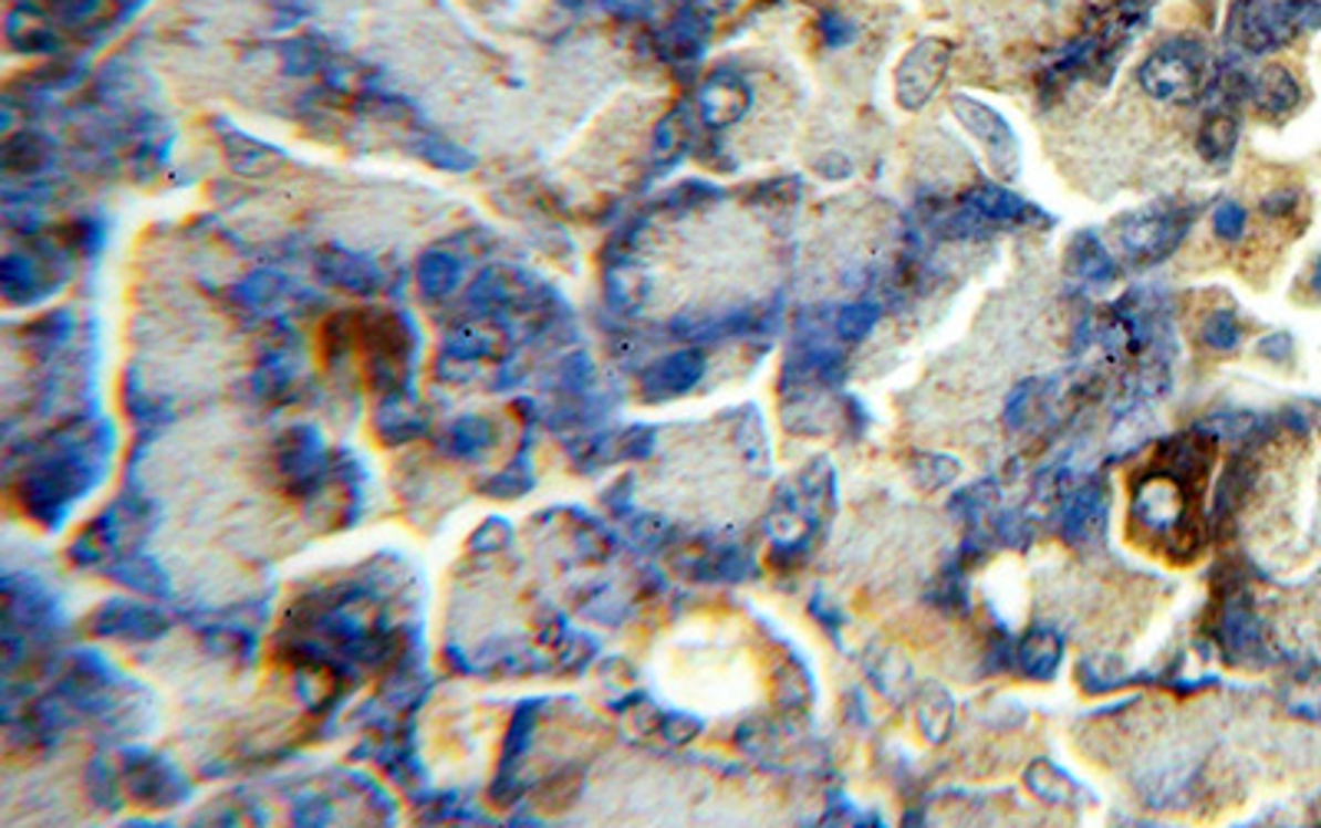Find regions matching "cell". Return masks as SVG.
Instances as JSON below:
<instances>
[{"mask_svg":"<svg viewBox=\"0 0 1321 828\" xmlns=\"http://www.w3.org/2000/svg\"><path fill=\"white\" fill-rule=\"evenodd\" d=\"M1206 53L1193 36H1173L1140 63V86L1159 103H1189L1203 83Z\"/></svg>","mask_w":1321,"mask_h":828,"instance_id":"obj_1","label":"cell"},{"mask_svg":"<svg viewBox=\"0 0 1321 828\" xmlns=\"http://www.w3.org/2000/svg\"><path fill=\"white\" fill-rule=\"evenodd\" d=\"M1130 512L1143 532H1150L1156 538H1169V535H1179L1189 522V492L1166 469L1143 472L1133 485Z\"/></svg>","mask_w":1321,"mask_h":828,"instance_id":"obj_2","label":"cell"},{"mask_svg":"<svg viewBox=\"0 0 1321 828\" xmlns=\"http://www.w3.org/2000/svg\"><path fill=\"white\" fill-rule=\"evenodd\" d=\"M951 63V43L942 36L918 40L895 70V99L902 109H922L942 86Z\"/></svg>","mask_w":1321,"mask_h":828,"instance_id":"obj_3","label":"cell"},{"mask_svg":"<svg viewBox=\"0 0 1321 828\" xmlns=\"http://www.w3.org/2000/svg\"><path fill=\"white\" fill-rule=\"evenodd\" d=\"M951 113L981 143V149L988 153V163H991L995 172L1011 176L1018 169V139H1015L1008 119L995 106H988L981 99H971V96H955Z\"/></svg>","mask_w":1321,"mask_h":828,"instance_id":"obj_4","label":"cell"},{"mask_svg":"<svg viewBox=\"0 0 1321 828\" xmlns=\"http://www.w3.org/2000/svg\"><path fill=\"white\" fill-rule=\"evenodd\" d=\"M1189 221L1179 218L1176 211H1136L1126 214L1120 221V241L1126 248V254L1140 264H1153L1163 261L1166 254H1173V248L1183 241Z\"/></svg>","mask_w":1321,"mask_h":828,"instance_id":"obj_5","label":"cell"},{"mask_svg":"<svg viewBox=\"0 0 1321 828\" xmlns=\"http://www.w3.org/2000/svg\"><path fill=\"white\" fill-rule=\"evenodd\" d=\"M1249 99L1262 116L1282 119L1302 103V86L1292 70H1286L1282 63H1272L1249 83Z\"/></svg>","mask_w":1321,"mask_h":828,"instance_id":"obj_6","label":"cell"},{"mask_svg":"<svg viewBox=\"0 0 1321 828\" xmlns=\"http://www.w3.org/2000/svg\"><path fill=\"white\" fill-rule=\"evenodd\" d=\"M1028 211H1031V206L1024 199H1018L1011 189H1001V186H991V182L975 186L965 196V218L975 221V224H981V221L985 224H1008V221L1028 218Z\"/></svg>","mask_w":1321,"mask_h":828,"instance_id":"obj_7","label":"cell"},{"mask_svg":"<svg viewBox=\"0 0 1321 828\" xmlns=\"http://www.w3.org/2000/svg\"><path fill=\"white\" fill-rule=\"evenodd\" d=\"M1106 522V495L1103 489H1084L1078 492L1068 509H1064V535L1071 542H1088L1098 532H1103Z\"/></svg>","mask_w":1321,"mask_h":828,"instance_id":"obj_8","label":"cell"},{"mask_svg":"<svg viewBox=\"0 0 1321 828\" xmlns=\"http://www.w3.org/2000/svg\"><path fill=\"white\" fill-rule=\"evenodd\" d=\"M1064 657V643L1054 630H1031L1018 650L1021 670L1034 680H1051L1061 667Z\"/></svg>","mask_w":1321,"mask_h":828,"instance_id":"obj_9","label":"cell"},{"mask_svg":"<svg viewBox=\"0 0 1321 828\" xmlns=\"http://www.w3.org/2000/svg\"><path fill=\"white\" fill-rule=\"evenodd\" d=\"M700 370H704V360L697 354H674L648 377V394L677 397V394H684V390H690L697 384Z\"/></svg>","mask_w":1321,"mask_h":828,"instance_id":"obj_10","label":"cell"},{"mask_svg":"<svg viewBox=\"0 0 1321 828\" xmlns=\"http://www.w3.org/2000/svg\"><path fill=\"white\" fill-rule=\"evenodd\" d=\"M1068 268H1071L1078 277L1091 281V284H1101V281H1113V277H1116V264H1113V258L1106 254V248L1098 241V234H1078V241H1074L1071 251H1068Z\"/></svg>","mask_w":1321,"mask_h":828,"instance_id":"obj_11","label":"cell"},{"mask_svg":"<svg viewBox=\"0 0 1321 828\" xmlns=\"http://www.w3.org/2000/svg\"><path fill=\"white\" fill-rule=\"evenodd\" d=\"M1236 143H1239V123L1229 116V113H1216V116H1209L1203 126H1199V136H1196V149H1199V156L1206 159V163H1229V156L1236 153Z\"/></svg>","mask_w":1321,"mask_h":828,"instance_id":"obj_12","label":"cell"},{"mask_svg":"<svg viewBox=\"0 0 1321 828\" xmlns=\"http://www.w3.org/2000/svg\"><path fill=\"white\" fill-rule=\"evenodd\" d=\"M743 106H747V90L740 86V83H730V80H714L707 90H704V113H707V119L710 123H734L740 113H743Z\"/></svg>","mask_w":1321,"mask_h":828,"instance_id":"obj_13","label":"cell"},{"mask_svg":"<svg viewBox=\"0 0 1321 828\" xmlns=\"http://www.w3.org/2000/svg\"><path fill=\"white\" fill-rule=\"evenodd\" d=\"M1199 337H1203V344H1206L1209 350H1216V354H1232V350L1239 347V340H1242V327H1239V321H1236L1229 311H1216V314H1209V317L1203 321Z\"/></svg>","mask_w":1321,"mask_h":828,"instance_id":"obj_14","label":"cell"},{"mask_svg":"<svg viewBox=\"0 0 1321 828\" xmlns=\"http://www.w3.org/2000/svg\"><path fill=\"white\" fill-rule=\"evenodd\" d=\"M876 317H880V307L870 304V301L846 304V307L840 311V317H836V334H840L843 340L856 344V340L870 337V331L876 327Z\"/></svg>","mask_w":1321,"mask_h":828,"instance_id":"obj_15","label":"cell"},{"mask_svg":"<svg viewBox=\"0 0 1321 828\" xmlns=\"http://www.w3.org/2000/svg\"><path fill=\"white\" fill-rule=\"evenodd\" d=\"M1246 221H1249V214H1246V208L1239 206V202H1223V206H1216V211H1213V228H1216V234L1226 238V241H1239L1242 231H1246Z\"/></svg>","mask_w":1321,"mask_h":828,"instance_id":"obj_16","label":"cell"},{"mask_svg":"<svg viewBox=\"0 0 1321 828\" xmlns=\"http://www.w3.org/2000/svg\"><path fill=\"white\" fill-rule=\"evenodd\" d=\"M820 33H823V43H826V46L840 50V46H850V43L856 40V23L846 20L840 10H826V17H823V23H820Z\"/></svg>","mask_w":1321,"mask_h":828,"instance_id":"obj_17","label":"cell"},{"mask_svg":"<svg viewBox=\"0 0 1321 828\" xmlns=\"http://www.w3.org/2000/svg\"><path fill=\"white\" fill-rule=\"evenodd\" d=\"M1259 350H1262V357H1269V360H1276V364H1286L1289 357H1292V337L1289 334H1272V337H1266L1262 344H1259Z\"/></svg>","mask_w":1321,"mask_h":828,"instance_id":"obj_18","label":"cell"},{"mask_svg":"<svg viewBox=\"0 0 1321 828\" xmlns=\"http://www.w3.org/2000/svg\"><path fill=\"white\" fill-rule=\"evenodd\" d=\"M1296 206H1299V192H1296V189H1276V192L1262 202V211H1266V214H1289V211H1296Z\"/></svg>","mask_w":1321,"mask_h":828,"instance_id":"obj_19","label":"cell"},{"mask_svg":"<svg viewBox=\"0 0 1321 828\" xmlns=\"http://www.w3.org/2000/svg\"><path fill=\"white\" fill-rule=\"evenodd\" d=\"M850 172H853V166H850V159L840 156V153H830V156H823V163H820V176H826V179H846Z\"/></svg>","mask_w":1321,"mask_h":828,"instance_id":"obj_20","label":"cell"},{"mask_svg":"<svg viewBox=\"0 0 1321 828\" xmlns=\"http://www.w3.org/2000/svg\"><path fill=\"white\" fill-rule=\"evenodd\" d=\"M1312 291H1315V294H1321V258L1315 261V271H1312Z\"/></svg>","mask_w":1321,"mask_h":828,"instance_id":"obj_21","label":"cell"}]
</instances>
